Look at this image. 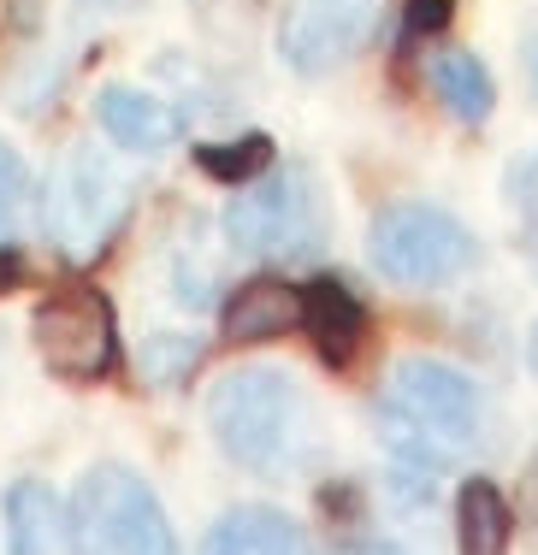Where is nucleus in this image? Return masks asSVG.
I'll return each mask as SVG.
<instances>
[{"label":"nucleus","mask_w":538,"mask_h":555,"mask_svg":"<svg viewBox=\"0 0 538 555\" xmlns=\"http://www.w3.org/2000/svg\"><path fill=\"white\" fill-rule=\"evenodd\" d=\"M444 18H450V0H414L409 36H420V30H444Z\"/></svg>","instance_id":"obj_21"},{"label":"nucleus","mask_w":538,"mask_h":555,"mask_svg":"<svg viewBox=\"0 0 538 555\" xmlns=\"http://www.w3.org/2000/svg\"><path fill=\"white\" fill-rule=\"evenodd\" d=\"M195 361H202V343L195 337H149L142 343V378L149 385H178V378H190Z\"/></svg>","instance_id":"obj_17"},{"label":"nucleus","mask_w":538,"mask_h":555,"mask_svg":"<svg viewBox=\"0 0 538 555\" xmlns=\"http://www.w3.org/2000/svg\"><path fill=\"white\" fill-rule=\"evenodd\" d=\"M7 514H12V544L18 550H48V544H60V526H65V514H60V496L48 491L42 479H18L7 491Z\"/></svg>","instance_id":"obj_15"},{"label":"nucleus","mask_w":538,"mask_h":555,"mask_svg":"<svg viewBox=\"0 0 538 555\" xmlns=\"http://www.w3.org/2000/svg\"><path fill=\"white\" fill-rule=\"evenodd\" d=\"M202 171H214V178H226V183H248V178H260V171L272 166V142L267 137H243V142H207L202 154Z\"/></svg>","instance_id":"obj_16"},{"label":"nucleus","mask_w":538,"mask_h":555,"mask_svg":"<svg viewBox=\"0 0 538 555\" xmlns=\"http://www.w3.org/2000/svg\"><path fill=\"white\" fill-rule=\"evenodd\" d=\"M65 526H72V544L77 550H172V532H166V514L154 491L137 479V473L125 467H95L84 485H77L72 496V514H65Z\"/></svg>","instance_id":"obj_3"},{"label":"nucleus","mask_w":538,"mask_h":555,"mask_svg":"<svg viewBox=\"0 0 538 555\" xmlns=\"http://www.w3.org/2000/svg\"><path fill=\"white\" fill-rule=\"evenodd\" d=\"M509 538H515V508L497 496V485L467 479L462 485V550L497 555V550H509Z\"/></svg>","instance_id":"obj_14"},{"label":"nucleus","mask_w":538,"mask_h":555,"mask_svg":"<svg viewBox=\"0 0 538 555\" xmlns=\"http://www.w3.org/2000/svg\"><path fill=\"white\" fill-rule=\"evenodd\" d=\"M527 255H533V267H538V231H533V243H527Z\"/></svg>","instance_id":"obj_25"},{"label":"nucleus","mask_w":538,"mask_h":555,"mask_svg":"<svg viewBox=\"0 0 538 555\" xmlns=\"http://www.w3.org/2000/svg\"><path fill=\"white\" fill-rule=\"evenodd\" d=\"M142 0H77L72 7V24L77 30H89V24H107V18H125V12H137Z\"/></svg>","instance_id":"obj_19"},{"label":"nucleus","mask_w":538,"mask_h":555,"mask_svg":"<svg viewBox=\"0 0 538 555\" xmlns=\"http://www.w3.org/2000/svg\"><path fill=\"white\" fill-rule=\"evenodd\" d=\"M390 408L409 414L444 449H467L485 438V402H479L474 378L444 361H397V373H390Z\"/></svg>","instance_id":"obj_7"},{"label":"nucleus","mask_w":538,"mask_h":555,"mask_svg":"<svg viewBox=\"0 0 538 555\" xmlns=\"http://www.w3.org/2000/svg\"><path fill=\"white\" fill-rule=\"evenodd\" d=\"M527 366L538 373V332H533V343H527Z\"/></svg>","instance_id":"obj_23"},{"label":"nucleus","mask_w":538,"mask_h":555,"mask_svg":"<svg viewBox=\"0 0 538 555\" xmlns=\"http://www.w3.org/2000/svg\"><path fill=\"white\" fill-rule=\"evenodd\" d=\"M95 118L119 149L130 154H161L178 142V113L161 95H142V89H101Z\"/></svg>","instance_id":"obj_10"},{"label":"nucleus","mask_w":538,"mask_h":555,"mask_svg":"<svg viewBox=\"0 0 538 555\" xmlns=\"http://www.w3.org/2000/svg\"><path fill=\"white\" fill-rule=\"evenodd\" d=\"M533 508H538V461H533Z\"/></svg>","instance_id":"obj_24"},{"label":"nucleus","mask_w":538,"mask_h":555,"mask_svg":"<svg viewBox=\"0 0 538 555\" xmlns=\"http://www.w3.org/2000/svg\"><path fill=\"white\" fill-rule=\"evenodd\" d=\"M426 72H432L438 101H444L456 118H462V125L491 118V77H485V65H479L474 54H462V48H438Z\"/></svg>","instance_id":"obj_12"},{"label":"nucleus","mask_w":538,"mask_h":555,"mask_svg":"<svg viewBox=\"0 0 538 555\" xmlns=\"http://www.w3.org/2000/svg\"><path fill=\"white\" fill-rule=\"evenodd\" d=\"M385 0H291L279 18V54L302 77L344 72L373 42Z\"/></svg>","instance_id":"obj_6"},{"label":"nucleus","mask_w":538,"mask_h":555,"mask_svg":"<svg viewBox=\"0 0 538 555\" xmlns=\"http://www.w3.org/2000/svg\"><path fill=\"white\" fill-rule=\"evenodd\" d=\"M0 289H7V272H0Z\"/></svg>","instance_id":"obj_26"},{"label":"nucleus","mask_w":538,"mask_h":555,"mask_svg":"<svg viewBox=\"0 0 538 555\" xmlns=\"http://www.w3.org/2000/svg\"><path fill=\"white\" fill-rule=\"evenodd\" d=\"M509 202L538 207V154H533V160H521L515 171H509Z\"/></svg>","instance_id":"obj_20"},{"label":"nucleus","mask_w":538,"mask_h":555,"mask_svg":"<svg viewBox=\"0 0 538 555\" xmlns=\"http://www.w3.org/2000/svg\"><path fill=\"white\" fill-rule=\"evenodd\" d=\"M113 308L95 289H65L36 308V354L60 378H101L113 366Z\"/></svg>","instance_id":"obj_8"},{"label":"nucleus","mask_w":538,"mask_h":555,"mask_svg":"<svg viewBox=\"0 0 538 555\" xmlns=\"http://www.w3.org/2000/svg\"><path fill=\"white\" fill-rule=\"evenodd\" d=\"M24 202H30V171H24V160L7 149V142H0V243L18 231Z\"/></svg>","instance_id":"obj_18"},{"label":"nucleus","mask_w":538,"mask_h":555,"mask_svg":"<svg viewBox=\"0 0 538 555\" xmlns=\"http://www.w3.org/2000/svg\"><path fill=\"white\" fill-rule=\"evenodd\" d=\"M302 325V289L284 278H255L226 301V337L231 343H267Z\"/></svg>","instance_id":"obj_11"},{"label":"nucleus","mask_w":538,"mask_h":555,"mask_svg":"<svg viewBox=\"0 0 538 555\" xmlns=\"http://www.w3.org/2000/svg\"><path fill=\"white\" fill-rule=\"evenodd\" d=\"M373 267L397 284H450L474 267V236L444 207H390L373 219Z\"/></svg>","instance_id":"obj_4"},{"label":"nucleus","mask_w":538,"mask_h":555,"mask_svg":"<svg viewBox=\"0 0 538 555\" xmlns=\"http://www.w3.org/2000/svg\"><path fill=\"white\" fill-rule=\"evenodd\" d=\"M207 426L238 467L284 473L308 449V396L272 366H243V373H226L214 385Z\"/></svg>","instance_id":"obj_1"},{"label":"nucleus","mask_w":538,"mask_h":555,"mask_svg":"<svg viewBox=\"0 0 538 555\" xmlns=\"http://www.w3.org/2000/svg\"><path fill=\"white\" fill-rule=\"evenodd\" d=\"M226 236L248 260H302L325 243V202L308 166H284L238 190L226 207Z\"/></svg>","instance_id":"obj_2"},{"label":"nucleus","mask_w":538,"mask_h":555,"mask_svg":"<svg viewBox=\"0 0 538 555\" xmlns=\"http://www.w3.org/2000/svg\"><path fill=\"white\" fill-rule=\"evenodd\" d=\"M125 178L101 160L95 149H77L72 160L60 166L54 195H48V224H54V243L72 260H89L107 248V236L119 231L125 219Z\"/></svg>","instance_id":"obj_5"},{"label":"nucleus","mask_w":538,"mask_h":555,"mask_svg":"<svg viewBox=\"0 0 538 555\" xmlns=\"http://www.w3.org/2000/svg\"><path fill=\"white\" fill-rule=\"evenodd\" d=\"M302 325H308L320 361L349 366L367 337V308L356 301V289L344 278H313V289H302Z\"/></svg>","instance_id":"obj_9"},{"label":"nucleus","mask_w":538,"mask_h":555,"mask_svg":"<svg viewBox=\"0 0 538 555\" xmlns=\"http://www.w3.org/2000/svg\"><path fill=\"white\" fill-rule=\"evenodd\" d=\"M527 83H533V95H538V36H527Z\"/></svg>","instance_id":"obj_22"},{"label":"nucleus","mask_w":538,"mask_h":555,"mask_svg":"<svg viewBox=\"0 0 538 555\" xmlns=\"http://www.w3.org/2000/svg\"><path fill=\"white\" fill-rule=\"evenodd\" d=\"M214 550H267V555H284V550H302L308 538H302V526L291 514L279 508H238L226 514V520L214 526V538H207Z\"/></svg>","instance_id":"obj_13"}]
</instances>
